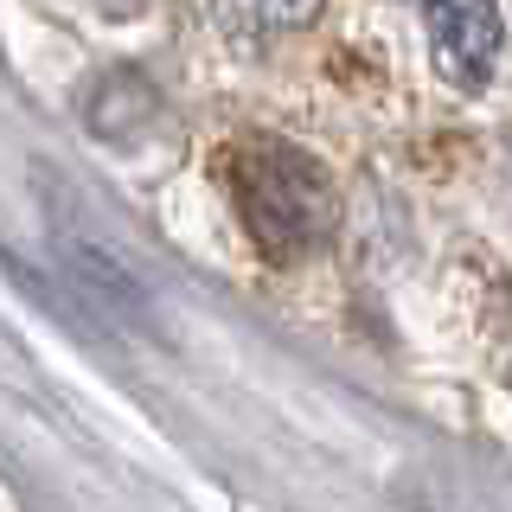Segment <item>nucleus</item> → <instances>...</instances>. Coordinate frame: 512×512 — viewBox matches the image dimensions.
I'll return each instance as SVG.
<instances>
[{"label": "nucleus", "mask_w": 512, "mask_h": 512, "mask_svg": "<svg viewBox=\"0 0 512 512\" xmlns=\"http://www.w3.org/2000/svg\"><path fill=\"white\" fill-rule=\"evenodd\" d=\"M224 180H231L244 231L269 256H295V250H308V244L327 237L333 186H327V173H320L314 154L288 148L276 135H250V141L231 148V160H224Z\"/></svg>", "instance_id": "f257e3e1"}, {"label": "nucleus", "mask_w": 512, "mask_h": 512, "mask_svg": "<svg viewBox=\"0 0 512 512\" xmlns=\"http://www.w3.org/2000/svg\"><path fill=\"white\" fill-rule=\"evenodd\" d=\"M448 84L480 90L500 71V0H416Z\"/></svg>", "instance_id": "f03ea898"}, {"label": "nucleus", "mask_w": 512, "mask_h": 512, "mask_svg": "<svg viewBox=\"0 0 512 512\" xmlns=\"http://www.w3.org/2000/svg\"><path fill=\"white\" fill-rule=\"evenodd\" d=\"M224 13H231L237 32L269 39V32H301L320 13V0H224Z\"/></svg>", "instance_id": "7ed1b4c3"}, {"label": "nucleus", "mask_w": 512, "mask_h": 512, "mask_svg": "<svg viewBox=\"0 0 512 512\" xmlns=\"http://www.w3.org/2000/svg\"><path fill=\"white\" fill-rule=\"evenodd\" d=\"M96 13H109V20H135V13H148L154 0H90Z\"/></svg>", "instance_id": "20e7f679"}]
</instances>
